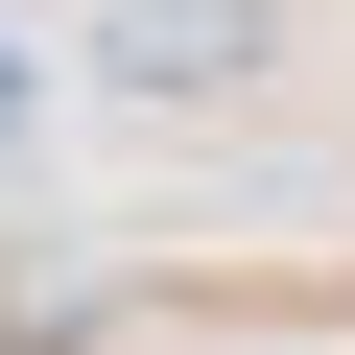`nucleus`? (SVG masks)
Segmentation results:
<instances>
[{
	"label": "nucleus",
	"mask_w": 355,
	"mask_h": 355,
	"mask_svg": "<svg viewBox=\"0 0 355 355\" xmlns=\"http://www.w3.org/2000/svg\"><path fill=\"white\" fill-rule=\"evenodd\" d=\"M95 71H119V95H166V119H214V95H261V71H284V0H95Z\"/></svg>",
	"instance_id": "1"
},
{
	"label": "nucleus",
	"mask_w": 355,
	"mask_h": 355,
	"mask_svg": "<svg viewBox=\"0 0 355 355\" xmlns=\"http://www.w3.org/2000/svg\"><path fill=\"white\" fill-rule=\"evenodd\" d=\"M0 142H24V48H0Z\"/></svg>",
	"instance_id": "2"
}]
</instances>
